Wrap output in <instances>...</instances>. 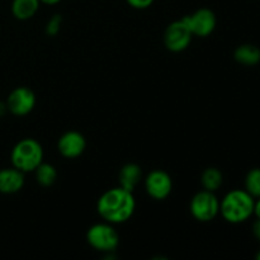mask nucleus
Returning <instances> with one entry per match:
<instances>
[{
    "mask_svg": "<svg viewBox=\"0 0 260 260\" xmlns=\"http://www.w3.org/2000/svg\"><path fill=\"white\" fill-rule=\"evenodd\" d=\"M10 161L15 169L32 173L43 161V149L35 139H23L14 145L10 152Z\"/></svg>",
    "mask_w": 260,
    "mask_h": 260,
    "instance_id": "nucleus-3",
    "label": "nucleus"
},
{
    "mask_svg": "<svg viewBox=\"0 0 260 260\" xmlns=\"http://www.w3.org/2000/svg\"><path fill=\"white\" fill-rule=\"evenodd\" d=\"M254 215L256 216V218H260V198L254 203Z\"/></svg>",
    "mask_w": 260,
    "mask_h": 260,
    "instance_id": "nucleus-21",
    "label": "nucleus"
},
{
    "mask_svg": "<svg viewBox=\"0 0 260 260\" xmlns=\"http://www.w3.org/2000/svg\"><path fill=\"white\" fill-rule=\"evenodd\" d=\"M8 112V107H7V103H4V102H0V117L4 116L5 113Z\"/></svg>",
    "mask_w": 260,
    "mask_h": 260,
    "instance_id": "nucleus-22",
    "label": "nucleus"
},
{
    "mask_svg": "<svg viewBox=\"0 0 260 260\" xmlns=\"http://www.w3.org/2000/svg\"><path fill=\"white\" fill-rule=\"evenodd\" d=\"M184 20L192 35L197 37H208L215 30L216 24H217L216 14L208 8L197 9L190 15L184 17Z\"/></svg>",
    "mask_w": 260,
    "mask_h": 260,
    "instance_id": "nucleus-9",
    "label": "nucleus"
},
{
    "mask_svg": "<svg viewBox=\"0 0 260 260\" xmlns=\"http://www.w3.org/2000/svg\"><path fill=\"white\" fill-rule=\"evenodd\" d=\"M86 147V140L80 132L69 131L65 132L58 139L57 150L66 159H76L80 156Z\"/></svg>",
    "mask_w": 260,
    "mask_h": 260,
    "instance_id": "nucleus-10",
    "label": "nucleus"
},
{
    "mask_svg": "<svg viewBox=\"0 0 260 260\" xmlns=\"http://www.w3.org/2000/svg\"><path fill=\"white\" fill-rule=\"evenodd\" d=\"M190 213L200 222H210L220 213V201L215 192L201 190L190 200Z\"/></svg>",
    "mask_w": 260,
    "mask_h": 260,
    "instance_id": "nucleus-5",
    "label": "nucleus"
},
{
    "mask_svg": "<svg viewBox=\"0 0 260 260\" xmlns=\"http://www.w3.org/2000/svg\"><path fill=\"white\" fill-rule=\"evenodd\" d=\"M33 173L36 175V180L41 187H51V185L55 184L56 179H57L56 168L53 165L47 164V162H41Z\"/></svg>",
    "mask_w": 260,
    "mask_h": 260,
    "instance_id": "nucleus-16",
    "label": "nucleus"
},
{
    "mask_svg": "<svg viewBox=\"0 0 260 260\" xmlns=\"http://www.w3.org/2000/svg\"><path fill=\"white\" fill-rule=\"evenodd\" d=\"M42 4H46V5H56L58 4V3L61 2V0H40Z\"/></svg>",
    "mask_w": 260,
    "mask_h": 260,
    "instance_id": "nucleus-23",
    "label": "nucleus"
},
{
    "mask_svg": "<svg viewBox=\"0 0 260 260\" xmlns=\"http://www.w3.org/2000/svg\"><path fill=\"white\" fill-rule=\"evenodd\" d=\"M24 185V173L14 167L0 170V193L14 194Z\"/></svg>",
    "mask_w": 260,
    "mask_h": 260,
    "instance_id": "nucleus-11",
    "label": "nucleus"
},
{
    "mask_svg": "<svg viewBox=\"0 0 260 260\" xmlns=\"http://www.w3.org/2000/svg\"><path fill=\"white\" fill-rule=\"evenodd\" d=\"M40 0H13L12 14L18 20H28L40 9Z\"/></svg>",
    "mask_w": 260,
    "mask_h": 260,
    "instance_id": "nucleus-14",
    "label": "nucleus"
},
{
    "mask_svg": "<svg viewBox=\"0 0 260 260\" xmlns=\"http://www.w3.org/2000/svg\"><path fill=\"white\" fill-rule=\"evenodd\" d=\"M5 103H7L8 112L14 116H27L36 106V94L27 86H18L10 91Z\"/></svg>",
    "mask_w": 260,
    "mask_h": 260,
    "instance_id": "nucleus-7",
    "label": "nucleus"
},
{
    "mask_svg": "<svg viewBox=\"0 0 260 260\" xmlns=\"http://www.w3.org/2000/svg\"><path fill=\"white\" fill-rule=\"evenodd\" d=\"M245 190L253 198H260V168H254L246 174Z\"/></svg>",
    "mask_w": 260,
    "mask_h": 260,
    "instance_id": "nucleus-17",
    "label": "nucleus"
},
{
    "mask_svg": "<svg viewBox=\"0 0 260 260\" xmlns=\"http://www.w3.org/2000/svg\"><path fill=\"white\" fill-rule=\"evenodd\" d=\"M86 241L95 250L109 254L118 248L119 235L112 223L104 221L89 228Z\"/></svg>",
    "mask_w": 260,
    "mask_h": 260,
    "instance_id": "nucleus-4",
    "label": "nucleus"
},
{
    "mask_svg": "<svg viewBox=\"0 0 260 260\" xmlns=\"http://www.w3.org/2000/svg\"><path fill=\"white\" fill-rule=\"evenodd\" d=\"M253 234L256 239L260 241V218H256L255 222L253 223Z\"/></svg>",
    "mask_w": 260,
    "mask_h": 260,
    "instance_id": "nucleus-20",
    "label": "nucleus"
},
{
    "mask_svg": "<svg viewBox=\"0 0 260 260\" xmlns=\"http://www.w3.org/2000/svg\"><path fill=\"white\" fill-rule=\"evenodd\" d=\"M142 179V170L135 162H128V164L123 165L119 170L118 180L119 187L124 188V189L134 192L136 189L137 185L140 184Z\"/></svg>",
    "mask_w": 260,
    "mask_h": 260,
    "instance_id": "nucleus-12",
    "label": "nucleus"
},
{
    "mask_svg": "<svg viewBox=\"0 0 260 260\" xmlns=\"http://www.w3.org/2000/svg\"><path fill=\"white\" fill-rule=\"evenodd\" d=\"M145 190L155 201H162L170 196L173 190L172 177L164 170H152L145 178Z\"/></svg>",
    "mask_w": 260,
    "mask_h": 260,
    "instance_id": "nucleus-8",
    "label": "nucleus"
},
{
    "mask_svg": "<svg viewBox=\"0 0 260 260\" xmlns=\"http://www.w3.org/2000/svg\"><path fill=\"white\" fill-rule=\"evenodd\" d=\"M127 4L129 5V7L135 8V9H147L149 7H151L152 3L155 2V0H126Z\"/></svg>",
    "mask_w": 260,
    "mask_h": 260,
    "instance_id": "nucleus-19",
    "label": "nucleus"
},
{
    "mask_svg": "<svg viewBox=\"0 0 260 260\" xmlns=\"http://www.w3.org/2000/svg\"><path fill=\"white\" fill-rule=\"evenodd\" d=\"M61 25H62V17L60 14H53L46 24V35L55 37L60 32Z\"/></svg>",
    "mask_w": 260,
    "mask_h": 260,
    "instance_id": "nucleus-18",
    "label": "nucleus"
},
{
    "mask_svg": "<svg viewBox=\"0 0 260 260\" xmlns=\"http://www.w3.org/2000/svg\"><path fill=\"white\" fill-rule=\"evenodd\" d=\"M254 203L255 198L246 190L234 189L220 202V213L230 223L245 222L254 215Z\"/></svg>",
    "mask_w": 260,
    "mask_h": 260,
    "instance_id": "nucleus-2",
    "label": "nucleus"
},
{
    "mask_svg": "<svg viewBox=\"0 0 260 260\" xmlns=\"http://www.w3.org/2000/svg\"><path fill=\"white\" fill-rule=\"evenodd\" d=\"M234 58L240 65L255 66L260 62V48L251 43L240 45L234 52Z\"/></svg>",
    "mask_w": 260,
    "mask_h": 260,
    "instance_id": "nucleus-13",
    "label": "nucleus"
},
{
    "mask_svg": "<svg viewBox=\"0 0 260 260\" xmlns=\"http://www.w3.org/2000/svg\"><path fill=\"white\" fill-rule=\"evenodd\" d=\"M222 173H221L220 169H217L215 167L205 169L202 175H201V184H202L203 189L210 190V192H216L222 185Z\"/></svg>",
    "mask_w": 260,
    "mask_h": 260,
    "instance_id": "nucleus-15",
    "label": "nucleus"
},
{
    "mask_svg": "<svg viewBox=\"0 0 260 260\" xmlns=\"http://www.w3.org/2000/svg\"><path fill=\"white\" fill-rule=\"evenodd\" d=\"M136 208L134 192L116 187L108 189L99 197L96 211L106 222L118 225L128 221Z\"/></svg>",
    "mask_w": 260,
    "mask_h": 260,
    "instance_id": "nucleus-1",
    "label": "nucleus"
},
{
    "mask_svg": "<svg viewBox=\"0 0 260 260\" xmlns=\"http://www.w3.org/2000/svg\"><path fill=\"white\" fill-rule=\"evenodd\" d=\"M192 32L185 23L184 18L174 20L167 27L164 32V45L172 52H182L189 47L192 42Z\"/></svg>",
    "mask_w": 260,
    "mask_h": 260,
    "instance_id": "nucleus-6",
    "label": "nucleus"
},
{
    "mask_svg": "<svg viewBox=\"0 0 260 260\" xmlns=\"http://www.w3.org/2000/svg\"><path fill=\"white\" fill-rule=\"evenodd\" d=\"M256 259H258V260H260V251H259V253H258V254H256Z\"/></svg>",
    "mask_w": 260,
    "mask_h": 260,
    "instance_id": "nucleus-24",
    "label": "nucleus"
}]
</instances>
